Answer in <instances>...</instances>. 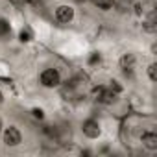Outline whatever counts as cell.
<instances>
[{
  "label": "cell",
  "mask_w": 157,
  "mask_h": 157,
  "mask_svg": "<svg viewBox=\"0 0 157 157\" xmlns=\"http://www.w3.org/2000/svg\"><path fill=\"white\" fill-rule=\"evenodd\" d=\"M32 117L37 118V120H43V118H44V111H43L41 107H33V109H32Z\"/></svg>",
  "instance_id": "8fae6325"
},
{
  "label": "cell",
  "mask_w": 157,
  "mask_h": 157,
  "mask_svg": "<svg viewBox=\"0 0 157 157\" xmlns=\"http://www.w3.org/2000/svg\"><path fill=\"white\" fill-rule=\"evenodd\" d=\"M0 131H2V118H0Z\"/></svg>",
  "instance_id": "4fadbf2b"
},
{
  "label": "cell",
  "mask_w": 157,
  "mask_h": 157,
  "mask_svg": "<svg viewBox=\"0 0 157 157\" xmlns=\"http://www.w3.org/2000/svg\"><path fill=\"white\" fill-rule=\"evenodd\" d=\"M89 63H91V65L100 63V54H98V52H93V54H91V57H89Z\"/></svg>",
  "instance_id": "7c38bea8"
},
{
  "label": "cell",
  "mask_w": 157,
  "mask_h": 157,
  "mask_svg": "<svg viewBox=\"0 0 157 157\" xmlns=\"http://www.w3.org/2000/svg\"><path fill=\"white\" fill-rule=\"evenodd\" d=\"M19 39H21V43H28V41H32V33H30V30H21Z\"/></svg>",
  "instance_id": "30bf717a"
},
{
  "label": "cell",
  "mask_w": 157,
  "mask_h": 157,
  "mask_svg": "<svg viewBox=\"0 0 157 157\" xmlns=\"http://www.w3.org/2000/svg\"><path fill=\"white\" fill-rule=\"evenodd\" d=\"M74 15H76V11H74V8L68 6V4H61V6H57L56 11H54V17H56V21H57L59 24H68V22H72V21H74Z\"/></svg>",
  "instance_id": "3957f363"
},
{
  "label": "cell",
  "mask_w": 157,
  "mask_h": 157,
  "mask_svg": "<svg viewBox=\"0 0 157 157\" xmlns=\"http://www.w3.org/2000/svg\"><path fill=\"white\" fill-rule=\"evenodd\" d=\"M115 98H117V93H115V91H111V89H100L98 100H100L102 104H113Z\"/></svg>",
  "instance_id": "8992f818"
},
{
  "label": "cell",
  "mask_w": 157,
  "mask_h": 157,
  "mask_svg": "<svg viewBox=\"0 0 157 157\" xmlns=\"http://www.w3.org/2000/svg\"><path fill=\"white\" fill-rule=\"evenodd\" d=\"M82 131H83V135H85V137H89V139H98V137L102 135L100 122H98V120H94V118L85 120V122L82 124Z\"/></svg>",
  "instance_id": "277c9868"
},
{
  "label": "cell",
  "mask_w": 157,
  "mask_h": 157,
  "mask_svg": "<svg viewBox=\"0 0 157 157\" xmlns=\"http://www.w3.org/2000/svg\"><path fill=\"white\" fill-rule=\"evenodd\" d=\"M133 65H135V56L133 54H124L120 57V67L122 68H133Z\"/></svg>",
  "instance_id": "52a82bcc"
},
{
  "label": "cell",
  "mask_w": 157,
  "mask_h": 157,
  "mask_svg": "<svg viewBox=\"0 0 157 157\" xmlns=\"http://www.w3.org/2000/svg\"><path fill=\"white\" fill-rule=\"evenodd\" d=\"M39 83L46 89H56L61 85V74L57 68H44L39 74Z\"/></svg>",
  "instance_id": "6da1fadb"
},
{
  "label": "cell",
  "mask_w": 157,
  "mask_h": 157,
  "mask_svg": "<svg viewBox=\"0 0 157 157\" xmlns=\"http://www.w3.org/2000/svg\"><path fill=\"white\" fill-rule=\"evenodd\" d=\"M10 32H11V24H10V21L0 19V37L10 35Z\"/></svg>",
  "instance_id": "ba28073f"
},
{
  "label": "cell",
  "mask_w": 157,
  "mask_h": 157,
  "mask_svg": "<svg viewBox=\"0 0 157 157\" xmlns=\"http://www.w3.org/2000/svg\"><path fill=\"white\" fill-rule=\"evenodd\" d=\"M140 142L144 148H148L150 151H155L157 150V135L153 131H144L140 135Z\"/></svg>",
  "instance_id": "5b68a950"
},
{
  "label": "cell",
  "mask_w": 157,
  "mask_h": 157,
  "mask_svg": "<svg viewBox=\"0 0 157 157\" xmlns=\"http://www.w3.org/2000/svg\"><path fill=\"white\" fill-rule=\"evenodd\" d=\"M148 78H150V82H157V65L155 63L148 65Z\"/></svg>",
  "instance_id": "9c48e42d"
},
{
  "label": "cell",
  "mask_w": 157,
  "mask_h": 157,
  "mask_svg": "<svg viewBox=\"0 0 157 157\" xmlns=\"http://www.w3.org/2000/svg\"><path fill=\"white\" fill-rule=\"evenodd\" d=\"M2 139H4V144H6V146L15 148V146H19V144L22 142V133H21V129H19L17 126H10V128L4 129Z\"/></svg>",
  "instance_id": "7a4b0ae2"
}]
</instances>
